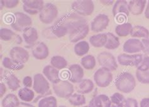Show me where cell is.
Returning a JSON list of instances; mask_svg holds the SVG:
<instances>
[{
  "instance_id": "6da1fadb",
  "label": "cell",
  "mask_w": 149,
  "mask_h": 107,
  "mask_svg": "<svg viewBox=\"0 0 149 107\" xmlns=\"http://www.w3.org/2000/svg\"><path fill=\"white\" fill-rule=\"evenodd\" d=\"M57 22L64 26L69 34L78 27L87 24L86 20L76 13H70L62 16Z\"/></svg>"
},
{
  "instance_id": "7a4b0ae2",
  "label": "cell",
  "mask_w": 149,
  "mask_h": 107,
  "mask_svg": "<svg viewBox=\"0 0 149 107\" xmlns=\"http://www.w3.org/2000/svg\"><path fill=\"white\" fill-rule=\"evenodd\" d=\"M115 86L120 92L130 93L136 87L135 77L129 72H123L115 80Z\"/></svg>"
},
{
  "instance_id": "3957f363",
  "label": "cell",
  "mask_w": 149,
  "mask_h": 107,
  "mask_svg": "<svg viewBox=\"0 0 149 107\" xmlns=\"http://www.w3.org/2000/svg\"><path fill=\"white\" fill-rule=\"evenodd\" d=\"M52 89L57 97L64 99H69L74 92V86L72 83L65 80H61L53 84Z\"/></svg>"
},
{
  "instance_id": "277c9868",
  "label": "cell",
  "mask_w": 149,
  "mask_h": 107,
  "mask_svg": "<svg viewBox=\"0 0 149 107\" xmlns=\"http://www.w3.org/2000/svg\"><path fill=\"white\" fill-rule=\"evenodd\" d=\"M32 88L34 92L38 94L45 95L46 97L51 96L49 82L43 74H35Z\"/></svg>"
},
{
  "instance_id": "5b68a950",
  "label": "cell",
  "mask_w": 149,
  "mask_h": 107,
  "mask_svg": "<svg viewBox=\"0 0 149 107\" xmlns=\"http://www.w3.org/2000/svg\"><path fill=\"white\" fill-rule=\"evenodd\" d=\"M58 9L52 3H46L39 13V20L44 24H50L58 16Z\"/></svg>"
},
{
  "instance_id": "8992f818",
  "label": "cell",
  "mask_w": 149,
  "mask_h": 107,
  "mask_svg": "<svg viewBox=\"0 0 149 107\" xmlns=\"http://www.w3.org/2000/svg\"><path fill=\"white\" fill-rule=\"evenodd\" d=\"M72 9L81 17L91 15L95 10V4L91 0H79L74 1L71 5Z\"/></svg>"
},
{
  "instance_id": "52a82bcc",
  "label": "cell",
  "mask_w": 149,
  "mask_h": 107,
  "mask_svg": "<svg viewBox=\"0 0 149 107\" xmlns=\"http://www.w3.org/2000/svg\"><path fill=\"white\" fill-rule=\"evenodd\" d=\"M97 61L101 67L111 72L115 71L118 67L114 55L107 51H103L98 54L97 56Z\"/></svg>"
},
{
  "instance_id": "ba28073f",
  "label": "cell",
  "mask_w": 149,
  "mask_h": 107,
  "mask_svg": "<svg viewBox=\"0 0 149 107\" xmlns=\"http://www.w3.org/2000/svg\"><path fill=\"white\" fill-rule=\"evenodd\" d=\"M94 81L100 88H107L113 81V74L111 71L103 67L97 69L94 74Z\"/></svg>"
},
{
  "instance_id": "9c48e42d",
  "label": "cell",
  "mask_w": 149,
  "mask_h": 107,
  "mask_svg": "<svg viewBox=\"0 0 149 107\" xmlns=\"http://www.w3.org/2000/svg\"><path fill=\"white\" fill-rule=\"evenodd\" d=\"M32 24V20L29 16L23 12H16L11 26L17 31H23Z\"/></svg>"
},
{
  "instance_id": "30bf717a",
  "label": "cell",
  "mask_w": 149,
  "mask_h": 107,
  "mask_svg": "<svg viewBox=\"0 0 149 107\" xmlns=\"http://www.w3.org/2000/svg\"><path fill=\"white\" fill-rule=\"evenodd\" d=\"M10 56L12 60L19 65H24L28 62L30 54L25 49L21 47H13L10 51Z\"/></svg>"
},
{
  "instance_id": "8fae6325",
  "label": "cell",
  "mask_w": 149,
  "mask_h": 107,
  "mask_svg": "<svg viewBox=\"0 0 149 107\" xmlns=\"http://www.w3.org/2000/svg\"><path fill=\"white\" fill-rule=\"evenodd\" d=\"M143 55L141 54H129L123 53L118 55L117 62L124 66H136L142 61Z\"/></svg>"
},
{
  "instance_id": "7c38bea8",
  "label": "cell",
  "mask_w": 149,
  "mask_h": 107,
  "mask_svg": "<svg viewBox=\"0 0 149 107\" xmlns=\"http://www.w3.org/2000/svg\"><path fill=\"white\" fill-rule=\"evenodd\" d=\"M26 47H29L31 49L33 57L37 60H44L49 55V47L43 42H37L33 45Z\"/></svg>"
},
{
  "instance_id": "4fadbf2b",
  "label": "cell",
  "mask_w": 149,
  "mask_h": 107,
  "mask_svg": "<svg viewBox=\"0 0 149 107\" xmlns=\"http://www.w3.org/2000/svg\"><path fill=\"white\" fill-rule=\"evenodd\" d=\"M23 9L25 13L31 15H35L40 13L45 5L42 0H23Z\"/></svg>"
},
{
  "instance_id": "5bb4252c",
  "label": "cell",
  "mask_w": 149,
  "mask_h": 107,
  "mask_svg": "<svg viewBox=\"0 0 149 107\" xmlns=\"http://www.w3.org/2000/svg\"><path fill=\"white\" fill-rule=\"evenodd\" d=\"M108 16L105 14H100L93 19L91 23V29L94 32L99 33L104 31L109 23Z\"/></svg>"
},
{
  "instance_id": "9a60e30c",
  "label": "cell",
  "mask_w": 149,
  "mask_h": 107,
  "mask_svg": "<svg viewBox=\"0 0 149 107\" xmlns=\"http://www.w3.org/2000/svg\"><path fill=\"white\" fill-rule=\"evenodd\" d=\"M123 50L125 53L129 54H135L142 52L143 45L142 41L138 38H129L124 43Z\"/></svg>"
},
{
  "instance_id": "2e32d148",
  "label": "cell",
  "mask_w": 149,
  "mask_h": 107,
  "mask_svg": "<svg viewBox=\"0 0 149 107\" xmlns=\"http://www.w3.org/2000/svg\"><path fill=\"white\" fill-rule=\"evenodd\" d=\"M69 81L74 84L80 83L83 80L84 72L81 66L74 64L69 67Z\"/></svg>"
},
{
  "instance_id": "e0dca14e",
  "label": "cell",
  "mask_w": 149,
  "mask_h": 107,
  "mask_svg": "<svg viewBox=\"0 0 149 107\" xmlns=\"http://www.w3.org/2000/svg\"><path fill=\"white\" fill-rule=\"evenodd\" d=\"M89 32V27L87 24L78 27L71 33L69 34L70 42L72 43H77L82 41L84 38L87 37Z\"/></svg>"
},
{
  "instance_id": "ac0fdd59",
  "label": "cell",
  "mask_w": 149,
  "mask_h": 107,
  "mask_svg": "<svg viewBox=\"0 0 149 107\" xmlns=\"http://www.w3.org/2000/svg\"><path fill=\"white\" fill-rule=\"evenodd\" d=\"M112 14L115 18L118 16H125L128 17L130 15L128 3L126 0H118L113 6Z\"/></svg>"
},
{
  "instance_id": "d6986e66",
  "label": "cell",
  "mask_w": 149,
  "mask_h": 107,
  "mask_svg": "<svg viewBox=\"0 0 149 107\" xmlns=\"http://www.w3.org/2000/svg\"><path fill=\"white\" fill-rule=\"evenodd\" d=\"M110 98L106 94H98L94 97L89 102L88 107H110Z\"/></svg>"
},
{
  "instance_id": "ffe728a7",
  "label": "cell",
  "mask_w": 149,
  "mask_h": 107,
  "mask_svg": "<svg viewBox=\"0 0 149 107\" xmlns=\"http://www.w3.org/2000/svg\"><path fill=\"white\" fill-rule=\"evenodd\" d=\"M147 1L146 0H132L128 3L130 13L133 15H140L142 14L146 7Z\"/></svg>"
},
{
  "instance_id": "44dd1931",
  "label": "cell",
  "mask_w": 149,
  "mask_h": 107,
  "mask_svg": "<svg viewBox=\"0 0 149 107\" xmlns=\"http://www.w3.org/2000/svg\"><path fill=\"white\" fill-rule=\"evenodd\" d=\"M43 74L52 84H55L61 80L60 78L59 71L51 65H47L44 67V68L43 69Z\"/></svg>"
},
{
  "instance_id": "7402d4cb",
  "label": "cell",
  "mask_w": 149,
  "mask_h": 107,
  "mask_svg": "<svg viewBox=\"0 0 149 107\" xmlns=\"http://www.w3.org/2000/svg\"><path fill=\"white\" fill-rule=\"evenodd\" d=\"M22 35L23 40L29 45H33L38 39V31L32 27H29L23 30Z\"/></svg>"
},
{
  "instance_id": "603a6c76",
  "label": "cell",
  "mask_w": 149,
  "mask_h": 107,
  "mask_svg": "<svg viewBox=\"0 0 149 107\" xmlns=\"http://www.w3.org/2000/svg\"><path fill=\"white\" fill-rule=\"evenodd\" d=\"M76 89L78 93L82 94L91 93L95 89V83L89 79H84L76 86Z\"/></svg>"
},
{
  "instance_id": "cb8c5ba5",
  "label": "cell",
  "mask_w": 149,
  "mask_h": 107,
  "mask_svg": "<svg viewBox=\"0 0 149 107\" xmlns=\"http://www.w3.org/2000/svg\"><path fill=\"white\" fill-rule=\"evenodd\" d=\"M47 29L49 31L48 38H50V37L52 38H62L68 34L65 27L57 22L53 26H51Z\"/></svg>"
},
{
  "instance_id": "d4e9b609",
  "label": "cell",
  "mask_w": 149,
  "mask_h": 107,
  "mask_svg": "<svg viewBox=\"0 0 149 107\" xmlns=\"http://www.w3.org/2000/svg\"><path fill=\"white\" fill-rule=\"evenodd\" d=\"M5 80L7 86L12 92H15L21 87L20 81L13 73H11L10 72L5 73Z\"/></svg>"
},
{
  "instance_id": "484cf974",
  "label": "cell",
  "mask_w": 149,
  "mask_h": 107,
  "mask_svg": "<svg viewBox=\"0 0 149 107\" xmlns=\"http://www.w3.org/2000/svg\"><path fill=\"white\" fill-rule=\"evenodd\" d=\"M107 41V35L104 33H99L94 35L89 38V43L95 48L104 47Z\"/></svg>"
},
{
  "instance_id": "4316f807",
  "label": "cell",
  "mask_w": 149,
  "mask_h": 107,
  "mask_svg": "<svg viewBox=\"0 0 149 107\" xmlns=\"http://www.w3.org/2000/svg\"><path fill=\"white\" fill-rule=\"evenodd\" d=\"M132 28L133 26L130 23H120L116 27L115 31L118 37H125L130 35Z\"/></svg>"
},
{
  "instance_id": "83f0119b",
  "label": "cell",
  "mask_w": 149,
  "mask_h": 107,
  "mask_svg": "<svg viewBox=\"0 0 149 107\" xmlns=\"http://www.w3.org/2000/svg\"><path fill=\"white\" fill-rule=\"evenodd\" d=\"M130 35L132 38H149V30L143 26L136 25L133 27Z\"/></svg>"
},
{
  "instance_id": "f1b7e54d",
  "label": "cell",
  "mask_w": 149,
  "mask_h": 107,
  "mask_svg": "<svg viewBox=\"0 0 149 107\" xmlns=\"http://www.w3.org/2000/svg\"><path fill=\"white\" fill-rule=\"evenodd\" d=\"M20 102L17 95L13 93H9L3 98L1 101L3 107H18Z\"/></svg>"
},
{
  "instance_id": "f546056e",
  "label": "cell",
  "mask_w": 149,
  "mask_h": 107,
  "mask_svg": "<svg viewBox=\"0 0 149 107\" xmlns=\"http://www.w3.org/2000/svg\"><path fill=\"white\" fill-rule=\"evenodd\" d=\"M35 92L30 88H22L18 92V96L20 100L24 102H31L35 99Z\"/></svg>"
},
{
  "instance_id": "4dcf8cb0",
  "label": "cell",
  "mask_w": 149,
  "mask_h": 107,
  "mask_svg": "<svg viewBox=\"0 0 149 107\" xmlns=\"http://www.w3.org/2000/svg\"><path fill=\"white\" fill-rule=\"evenodd\" d=\"M90 50V46L87 41H82L76 43L74 50L75 54L79 57H84L88 53Z\"/></svg>"
},
{
  "instance_id": "1f68e13d",
  "label": "cell",
  "mask_w": 149,
  "mask_h": 107,
  "mask_svg": "<svg viewBox=\"0 0 149 107\" xmlns=\"http://www.w3.org/2000/svg\"><path fill=\"white\" fill-rule=\"evenodd\" d=\"M107 35V41L104 47L108 50H115L120 45L119 38L111 32H108Z\"/></svg>"
},
{
  "instance_id": "d6a6232c",
  "label": "cell",
  "mask_w": 149,
  "mask_h": 107,
  "mask_svg": "<svg viewBox=\"0 0 149 107\" xmlns=\"http://www.w3.org/2000/svg\"><path fill=\"white\" fill-rule=\"evenodd\" d=\"M50 64L59 71L66 68L68 66V61L64 57L61 55H54L50 59Z\"/></svg>"
},
{
  "instance_id": "836d02e7",
  "label": "cell",
  "mask_w": 149,
  "mask_h": 107,
  "mask_svg": "<svg viewBox=\"0 0 149 107\" xmlns=\"http://www.w3.org/2000/svg\"><path fill=\"white\" fill-rule=\"evenodd\" d=\"M81 64L86 70L93 69L96 65V58L93 55H86L81 58Z\"/></svg>"
},
{
  "instance_id": "e575fe53",
  "label": "cell",
  "mask_w": 149,
  "mask_h": 107,
  "mask_svg": "<svg viewBox=\"0 0 149 107\" xmlns=\"http://www.w3.org/2000/svg\"><path fill=\"white\" fill-rule=\"evenodd\" d=\"M70 104L74 106H83L86 104V99L84 94L80 93H73L68 99Z\"/></svg>"
},
{
  "instance_id": "d590c367",
  "label": "cell",
  "mask_w": 149,
  "mask_h": 107,
  "mask_svg": "<svg viewBox=\"0 0 149 107\" xmlns=\"http://www.w3.org/2000/svg\"><path fill=\"white\" fill-rule=\"evenodd\" d=\"M38 107H58L57 100L56 97L48 96L43 98L38 101Z\"/></svg>"
},
{
  "instance_id": "8d00e7d4",
  "label": "cell",
  "mask_w": 149,
  "mask_h": 107,
  "mask_svg": "<svg viewBox=\"0 0 149 107\" xmlns=\"http://www.w3.org/2000/svg\"><path fill=\"white\" fill-rule=\"evenodd\" d=\"M2 64L7 69L12 71H19L24 67V65H19L15 62L10 57H6L3 59Z\"/></svg>"
},
{
  "instance_id": "74e56055",
  "label": "cell",
  "mask_w": 149,
  "mask_h": 107,
  "mask_svg": "<svg viewBox=\"0 0 149 107\" xmlns=\"http://www.w3.org/2000/svg\"><path fill=\"white\" fill-rule=\"evenodd\" d=\"M109 98H110L111 101L113 104H114L119 107H124L125 103V101H126V98H125L124 95H123L121 93L118 92L115 93Z\"/></svg>"
},
{
  "instance_id": "f35d334b",
  "label": "cell",
  "mask_w": 149,
  "mask_h": 107,
  "mask_svg": "<svg viewBox=\"0 0 149 107\" xmlns=\"http://www.w3.org/2000/svg\"><path fill=\"white\" fill-rule=\"evenodd\" d=\"M15 35H16V34L13 30L7 29V28H3L0 30V37L3 41H10Z\"/></svg>"
},
{
  "instance_id": "ab89813d",
  "label": "cell",
  "mask_w": 149,
  "mask_h": 107,
  "mask_svg": "<svg viewBox=\"0 0 149 107\" xmlns=\"http://www.w3.org/2000/svg\"><path fill=\"white\" fill-rule=\"evenodd\" d=\"M136 78L142 84H149V69L146 71L136 70Z\"/></svg>"
},
{
  "instance_id": "60d3db41",
  "label": "cell",
  "mask_w": 149,
  "mask_h": 107,
  "mask_svg": "<svg viewBox=\"0 0 149 107\" xmlns=\"http://www.w3.org/2000/svg\"><path fill=\"white\" fill-rule=\"evenodd\" d=\"M136 70L140 71H146L149 69V55H143L142 61L136 66Z\"/></svg>"
},
{
  "instance_id": "b9f144b4",
  "label": "cell",
  "mask_w": 149,
  "mask_h": 107,
  "mask_svg": "<svg viewBox=\"0 0 149 107\" xmlns=\"http://www.w3.org/2000/svg\"><path fill=\"white\" fill-rule=\"evenodd\" d=\"M5 3V6L6 8L12 9L17 7L19 3L18 0H3Z\"/></svg>"
},
{
  "instance_id": "7bdbcfd3",
  "label": "cell",
  "mask_w": 149,
  "mask_h": 107,
  "mask_svg": "<svg viewBox=\"0 0 149 107\" xmlns=\"http://www.w3.org/2000/svg\"><path fill=\"white\" fill-rule=\"evenodd\" d=\"M124 107H139V103L135 98H128L125 101Z\"/></svg>"
},
{
  "instance_id": "ee69618b",
  "label": "cell",
  "mask_w": 149,
  "mask_h": 107,
  "mask_svg": "<svg viewBox=\"0 0 149 107\" xmlns=\"http://www.w3.org/2000/svg\"><path fill=\"white\" fill-rule=\"evenodd\" d=\"M23 85L26 88H30L33 87V82L32 78L30 76H26L23 79Z\"/></svg>"
},
{
  "instance_id": "f6af8a7d",
  "label": "cell",
  "mask_w": 149,
  "mask_h": 107,
  "mask_svg": "<svg viewBox=\"0 0 149 107\" xmlns=\"http://www.w3.org/2000/svg\"><path fill=\"white\" fill-rule=\"evenodd\" d=\"M141 41H142L143 45L142 52L145 54V55H149V38H143Z\"/></svg>"
},
{
  "instance_id": "bcb514c9",
  "label": "cell",
  "mask_w": 149,
  "mask_h": 107,
  "mask_svg": "<svg viewBox=\"0 0 149 107\" xmlns=\"http://www.w3.org/2000/svg\"><path fill=\"white\" fill-rule=\"evenodd\" d=\"M7 91L6 86L3 83H0V97L3 98Z\"/></svg>"
},
{
  "instance_id": "7dc6e473",
  "label": "cell",
  "mask_w": 149,
  "mask_h": 107,
  "mask_svg": "<svg viewBox=\"0 0 149 107\" xmlns=\"http://www.w3.org/2000/svg\"><path fill=\"white\" fill-rule=\"evenodd\" d=\"M140 107H149V98H143L140 101Z\"/></svg>"
},
{
  "instance_id": "c3c4849f",
  "label": "cell",
  "mask_w": 149,
  "mask_h": 107,
  "mask_svg": "<svg viewBox=\"0 0 149 107\" xmlns=\"http://www.w3.org/2000/svg\"><path fill=\"white\" fill-rule=\"evenodd\" d=\"M100 1L104 6H110L114 3L115 1H113V0H101V1Z\"/></svg>"
},
{
  "instance_id": "681fc988",
  "label": "cell",
  "mask_w": 149,
  "mask_h": 107,
  "mask_svg": "<svg viewBox=\"0 0 149 107\" xmlns=\"http://www.w3.org/2000/svg\"><path fill=\"white\" fill-rule=\"evenodd\" d=\"M144 14H145V17H146V18L147 19L149 20V1H148L147 3Z\"/></svg>"
},
{
  "instance_id": "f907efd6",
  "label": "cell",
  "mask_w": 149,
  "mask_h": 107,
  "mask_svg": "<svg viewBox=\"0 0 149 107\" xmlns=\"http://www.w3.org/2000/svg\"><path fill=\"white\" fill-rule=\"evenodd\" d=\"M15 40L17 44H21L23 42V39L22 37L19 35H16V37H15Z\"/></svg>"
},
{
  "instance_id": "816d5d0a",
  "label": "cell",
  "mask_w": 149,
  "mask_h": 107,
  "mask_svg": "<svg viewBox=\"0 0 149 107\" xmlns=\"http://www.w3.org/2000/svg\"><path fill=\"white\" fill-rule=\"evenodd\" d=\"M18 107H36V106H35L26 102H20V104H19Z\"/></svg>"
},
{
  "instance_id": "f5cc1de1",
  "label": "cell",
  "mask_w": 149,
  "mask_h": 107,
  "mask_svg": "<svg viewBox=\"0 0 149 107\" xmlns=\"http://www.w3.org/2000/svg\"><path fill=\"white\" fill-rule=\"evenodd\" d=\"M0 4H1V10L3 9V8L5 7V3H4V1H3V0H1V1H0Z\"/></svg>"
},
{
  "instance_id": "db71d44e",
  "label": "cell",
  "mask_w": 149,
  "mask_h": 107,
  "mask_svg": "<svg viewBox=\"0 0 149 107\" xmlns=\"http://www.w3.org/2000/svg\"><path fill=\"white\" fill-rule=\"evenodd\" d=\"M110 107H119V106H116V105H115L114 104H113L112 103H111V105Z\"/></svg>"
},
{
  "instance_id": "11a10c76",
  "label": "cell",
  "mask_w": 149,
  "mask_h": 107,
  "mask_svg": "<svg viewBox=\"0 0 149 107\" xmlns=\"http://www.w3.org/2000/svg\"><path fill=\"white\" fill-rule=\"evenodd\" d=\"M58 107H67L66 106H64V105H61V106H58Z\"/></svg>"
},
{
  "instance_id": "9f6ffc18",
  "label": "cell",
  "mask_w": 149,
  "mask_h": 107,
  "mask_svg": "<svg viewBox=\"0 0 149 107\" xmlns=\"http://www.w3.org/2000/svg\"><path fill=\"white\" fill-rule=\"evenodd\" d=\"M83 107H88V106H83Z\"/></svg>"
}]
</instances>
